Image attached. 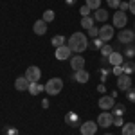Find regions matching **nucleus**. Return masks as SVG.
Listing matches in <instances>:
<instances>
[{
  "instance_id": "28",
  "label": "nucleus",
  "mask_w": 135,
  "mask_h": 135,
  "mask_svg": "<svg viewBox=\"0 0 135 135\" xmlns=\"http://www.w3.org/2000/svg\"><path fill=\"white\" fill-rule=\"evenodd\" d=\"M56 18V15H54V11L52 9H47V11H43V16H42V20L43 22H47V23H51L52 20Z\"/></svg>"
},
{
  "instance_id": "20",
  "label": "nucleus",
  "mask_w": 135,
  "mask_h": 135,
  "mask_svg": "<svg viewBox=\"0 0 135 135\" xmlns=\"http://www.w3.org/2000/svg\"><path fill=\"white\" fill-rule=\"evenodd\" d=\"M94 23H95V20H94V16L90 15V16H81V27L83 29H92L94 27Z\"/></svg>"
},
{
  "instance_id": "22",
  "label": "nucleus",
  "mask_w": 135,
  "mask_h": 135,
  "mask_svg": "<svg viewBox=\"0 0 135 135\" xmlns=\"http://www.w3.org/2000/svg\"><path fill=\"white\" fill-rule=\"evenodd\" d=\"M121 135H135V123H124L121 128Z\"/></svg>"
},
{
  "instance_id": "25",
  "label": "nucleus",
  "mask_w": 135,
  "mask_h": 135,
  "mask_svg": "<svg viewBox=\"0 0 135 135\" xmlns=\"http://www.w3.org/2000/svg\"><path fill=\"white\" fill-rule=\"evenodd\" d=\"M88 45H90L92 51H101V47L104 45V42L101 40V38H92V42L88 43Z\"/></svg>"
},
{
  "instance_id": "19",
  "label": "nucleus",
  "mask_w": 135,
  "mask_h": 135,
  "mask_svg": "<svg viewBox=\"0 0 135 135\" xmlns=\"http://www.w3.org/2000/svg\"><path fill=\"white\" fill-rule=\"evenodd\" d=\"M94 20H95V22H106V20H108V11L103 9V7L95 9V11H94Z\"/></svg>"
},
{
  "instance_id": "36",
  "label": "nucleus",
  "mask_w": 135,
  "mask_h": 135,
  "mask_svg": "<svg viewBox=\"0 0 135 135\" xmlns=\"http://www.w3.org/2000/svg\"><path fill=\"white\" fill-rule=\"evenodd\" d=\"M126 97H128V101H132V103H135V88L132 86L128 92H126Z\"/></svg>"
},
{
  "instance_id": "21",
  "label": "nucleus",
  "mask_w": 135,
  "mask_h": 135,
  "mask_svg": "<svg viewBox=\"0 0 135 135\" xmlns=\"http://www.w3.org/2000/svg\"><path fill=\"white\" fill-rule=\"evenodd\" d=\"M65 42H67V38H65L63 34H56V36H52V40H51V43H52L54 49H58V47L65 45Z\"/></svg>"
},
{
  "instance_id": "41",
  "label": "nucleus",
  "mask_w": 135,
  "mask_h": 135,
  "mask_svg": "<svg viewBox=\"0 0 135 135\" xmlns=\"http://www.w3.org/2000/svg\"><path fill=\"white\" fill-rule=\"evenodd\" d=\"M128 4H130V11L133 13V16H135V0H128Z\"/></svg>"
},
{
  "instance_id": "32",
  "label": "nucleus",
  "mask_w": 135,
  "mask_h": 135,
  "mask_svg": "<svg viewBox=\"0 0 135 135\" xmlns=\"http://www.w3.org/2000/svg\"><path fill=\"white\" fill-rule=\"evenodd\" d=\"M79 13H81V16H90V15H92V9L85 4V6H81V7H79Z\"/></svg>"
},
{
  "instance_id": "26",
  "label": "nucleus",
  "mask_w": 135,
  "mask_h": 135,
  "mask_svg": "<svg viewBox=\"0 0 135 135\" xmlns=\"http://www.w3.org/2000/svg\"><path fill=\"white\" fill-rule=\"evenodd\" d=\"M123 56H126V58H135V43H130V45H126L124 52H123Z\"/></svg>"
},
{
  "instance_id": "27",
  "label": "nucleus",
  "mask_w": 135,
  "mask_h": 135,
  "mask_svg": "<svg viewBox=\"0 0 135 135\" xmlns=\"http://www.w3.org/2000/svg\"><path fill=\"white\" fill-rule=\"evenodd\" d=\"M124 112H126V106H124V104H115L112 114H114V117H123Z\"/></svg>"
},
{
  "instance_id": "7",
  "label": "nucleus",
  "mask_w": 135,
  "mask_h": 135,
  "mask_svg": "<svg viewBox=\"0 0 135 135\" xmlns=\"http://www.w3.org/2000/svg\"><path fill=\"white\" fill-rule=\"evenodd\" d=\"M114 32H115V27L114 25H101L99 27V38L103 40L104 43H108V40H112L114 38Z\"/></svg>"
},
{
  "instance_id": "6",
  "label": "nucleus",
  "mask_w": 135,
  "mask_h": 135,
  "mask_svg": "<svg viewBox=\"0 0 135 135\" xmlns=\"http://www.w3.org/2000/svg\"><path fill=\"white\" fill-rule=\"evenodd\" d=\"M25 78H27L31 83H38V81H40V78H42V70H40V67L31 65L29 69H25Z\"/></svg>"
},
{
  "instance_id": "3",
  "label": "nucleus",
  "mask_w": 135,
  "mask_h": 135,
  "mask_svg": "<svg viewBox=\"0 0 135 135\" xmlns=\"http://www.w3.org/2000/svg\"><path fill=\"white\" fill-rule=\"evenodd\" d=\"M117 40L123 45H130V43H135V31L132 29H121L119 34H117Z\"/></svg>"
},
{
  "instance_id": "40",
  "label": "nucleus",
  "mask_w": 135,
  "mask_h": 135,
  "mask_svg": "<svg viewBox=\"0 0 135 135\" xmlns=\"http://www.w3.org/2000/svg\"><path fill=\"white\" fill-rule=\"evenodd\" d=\"M97 92H99V94H104V92H106V86H104V83H99V86H97Z\"/></svg>"
},
{
  "instance_id": "33",
  "label": "nucleus",
  "mask_w": 135,
  "mask_h": 135,
  "mask_svg": "<svg viewBox=\"0 0 135 135\" xmlns=\"http://www.w3.org/2000/svg\"><path fill=\"white\" fill-rule=\"evenodd\" d=\"M110 72H112V70H108V69H104V67L99 69V74H101V83L106 81V78H108V74H110Z\"/></svg>"
},
{
  "instance_id": "38",
  "label": "nucleus",
  "mask_w": 135,
  "mask_h": 135,
  "mask_svg": "<svg viewBox=\"0 0 135 135\" xmlns=\"http://www.w3.org/2000/svg\"><path fill=\"white\" fill-rule=\"evenodd\" d=\"M119 11H130V4L128 2H121V6H119Z\"/></svg>"
},
{
  "instance_id": "31",
  "label": "nucleus",
  "mask_w": 135,
  "mask_h": 135,
  "mask_svg": "<svg viewBox=\"0 0 135 135\" xmlns=\"http://www.w3.org/2000/svg\"><path fill=\"white\" fill-rule=\"evenodd\" d=\"M4 135H18V130L15 126H4Z\"/></svg>"
},
{
  "instance_id": "43",
  "label": "nucleus",
  "mask_w": 135,
  "mask_h": 135,
  "mask_svg": "<svg viewBox=\"0 0 135 135\" xmlns=\"http://www.w3.org/2000/svg\"><path fill=\"white\" fill-rule=\"evenodd\" d=\"M104 135H114V133H104Z\"/></svg>"
},
{
  "instance_id": "1",
  "label": "nucleus",
  "mask_w": 135,
  "mask_h": 135,
  "mask_svg": "<svg viewBox=\"0 0 135 135\" xmlns=\"http://www.w3.org/2000/svg\"><path fill=\"white\" fill-rule=\"evenodd\" d=\"M67 42H69L67 45L70 47V51L74 54H81V52H85L88 49V36L83 34V32H74Z\"/></svg>"
},
{
  "instance_id": "8",
  "label": "nucleus",
  "mask_w": 135,
  "mask_h": 135,
  "mask_svg": "<svg viewBox=\"0 0 135 135\" xmlns=\"http://www.w3.org/2000/svg\"><path fill=\"white\" fill-rule=\"evenodd\" d=\"M56 60H60V61H65V60H70L74 56V52L70 51V47L69 45H61V47H58L56 49Z\"/></svg>"
},
{
  "instance_id": "34",
  "label": "nucleus",
  "mask_w": 135,
  "mask_h": 135,
  "mask_svg": "<svg viewBox=\"0 0 135 135\" xmlns=\"http://www.w3.org/2000/svg\"><path fill=\"white\" fill-rule=\"evenodd\" d=\"M88 38H99V29L94 25L92 29H88Z\"/></svg>"
},
{
  "instance_id": "18",
  "label": "nucleus",
  "mask_w": 135,
  "mask_h": 135,
  "mask_svg": "<svg viewBox=\"0 0 135 135\" xmlns=\"http://www.w3.org/2000/svg\"><path fill=\"white\" fill-rule=\"evenodd\" d=\"M29 94H32V95H40L42 92H45V85H42L40 81L38 83H31L29 85V90H27Z\"/></svg>"
},
{
  "instance_id": "4",
  "label": "nucleus",
  "mask_w": 135,
  "mask_h": 135,
  "mask_svg": "<svg viewBox=\"0 0 135 135\" xmlns=\"http://www.w3.org/2000/svg\"><path fill=\"white\" fill-rule=\"evenodd\" d=\"M97 124L99 128H110L114 126V114L112 112H101L97 117Z\"/></svg>"
},
{
  "instance_id": "14",
  "label": "nucleus",
  "mask_w": 135,
  "mask_h": 135,
  "mask_svg": "<svg viewBox=\"0 0 135 135\" xmlns=\"http://www.w3.org/2000/svg\"><path fill=\"white\" fill-rule=\"evenodd\" d=\"M70 69H74V72H76V70H81V69H85V58H83V56L74 54L72 58H70Z\"/></svg>"
},
{
  "instance_id": "30",
  "label": "nucleus",
  "mask_w": 135,
  "mask_h": 135,
  "mask_svg": "<svg viewBox=\"0 0 135 135\" xmlns=\"http://www.w3.org/2000/svg\"><path fill=\"white\" fill-rule=\"evenodd\" d=\"M121 2H123V0H106V6H108V7H110V9H119V6H121Z\"/></svg>"
},
{
  "instance_id": "24",
  "label": "nucleus",
  "mask_w": 135,
  "mask_h": 135,
  "mask_svg": "<svg viewBox=\"0 0 135 135\" xmlns=\"http://www.w3.org/2000/svg\"><path fill=\"white\" fill-rule=\"evenodd\" d=\"M123 72L128 74V76H132V74L135 72V63L130 60V61H124L123 63Z\"/></svg>"
},
{
  "instance_id": "12",
  "label": "nucleus",
  "mask_w": 135,
  "mask_h": 135,
  "mask_svg": "<svg viewBox=\"0 0 135 135\" xmlns=\"http://www.w3.org/2000/svg\"><path fill=\"white\" fill-rule=\"evenodd\" d=\"M65 124L70 126V128H78V126H81V119H79L78 112H67V115H65Z\"/></svg>"
},
{
  "instance_id": "17",
  "label": "nucleus",
  "mask_w": 135,
  "mask_h": 135,
  "mask_svg": "<svg viewBox=\"0 0 135 135\" xmlns=\"http://www.w3.org/2000/svg\"><path fill=\"white\" fill-rule=\"evenodd\" d=\"M108 63H110L112 67H115V65H123V63H124V56H123L121 52L114 51L112 54H110V58H108Z\"/></svg>"
},
{
  "instance_id": "13",
  "label": "nucleus",
  "mask_w": 135,
  "mask_h": 135,
  "mask_svg": "<svg viewBox=\"0 0 135 135\" xmlns=\"http://www.w3.org/2000/svg\"><path fill=\"white\" fill-rule=\"evenodd\" d=\"M29 85H31V81H29L25 76H20V78L15 79V88H16L18 92H25V90H29Z\"/></svg>"
},
{
  "instance_id": "16",
  "label": "nucleus",
  "mask_w": 135,
  "mask_h": 135,
  "mask_svg": "<svg viewBox=\"0 0 135 135\" xmlns=\"http://www.w3.org/2000/svg\"><path fill=\"white\" fill-rule=\"evenodd\" d=\"M32 31H34V34H38V36H43V34L47 32V22H43L42 18L36 20L34 25H32Z\"/></svg>"
},
{
  "instance_id": "29",
  "label": "nucleus",
  "mask_w": 135,
  "mask_h": 135,
  "mask_svg": "<svg viewBox=\"0 0 135 135\" xmlns=\"http://www.w3.org/2000/svg\"><path fill=\"white\" fill-rule=\"evenodd\" d=\"M85 4H86L92 11H95V9L101 7V0H85Z\"/></svg>"
},
{
  "instance_id": "5",
  "label": "nucleus",
  "mask_w": 135,
  "mask_h": 135,
  "mask_svg": "<svg viewBox=\"0 0 135 135\" xmlns=\"http://www.w3.org/2000/svg\"><path fill=\"white\" fill-rule=\"evenodd\" d=\"M132 88V76H128V74H121L119 78H117V90H121V92H128Z\"/></svg>"
},
{
  "instance_id": "39",
  "label": "nucleus",
  "mask_w": 135,
  "mask_h": 135,
  "mask_svg": "<svg viewBox=\"0 0 135 135\" xmlns=\"http://www.w3.org/2000/svg\"><path fill=\"white\" fill-rule=\"evenodd\" d=\"M49 104H51V101H49L47 97H43L42 99V108H49Z\"/></svg>"
},
{
  "instance_id": "44",
  "label": "nucleus",
  "mask_w": 135,
  "mask_h": 135,
  "mask_svg": "<svg viewBox=\"0 0 135 135\" xmlns=\"http://www.w3.org/2000/svg\"><path fill=\"white\" fill-rule=\"evenodd\" d=\"M79 135H83V133H79Z\"/></svg>"
},
{
  "instance_id": "42",
  "label": "nucleus",
  "mask_w": 135,
  "mask_h": 135,
  "mask_svg": "<svg viewBox=\"0 0 135 135\" xmlns=\"http://www.w3.org/2000/svg\"><path fill=\"white\" fill-rule=\"evenodd\" d=\"M65 4H67V6H74V4H76V0H65Z\"/></svg>"
},
{
  "instance_id": "15",
  "label": "nucleus",
  "mask_w": 135,
  "mask_h": 135,
  "mask_svg": "<svg viewBox=\"0 0 135 135\" xmlns=\"http://www.w3.org/2000/svg\"><path fill=\"white\" fill-rule=\"evenodd\" d=\"M72 78H74V81H78L79 85H85V83H88V79H90V74L86 72L85 69H81V70H76Z\"/></svg>"
},
{
  "instance_id": "9",
  "label": "nucleus",
  "mask_w": 135,
  "mask_h": 135,
  "mask_svg": "<svg viewBox=\"0 0 135 135\" xmlns=\"http://www.w3.org/2000/svg\"><path fill=\"white\" fill-rule=\"evenodd\" d=\"M126 23H128V16H126V13L117 9L114 13V27H117V29H124Z\"/></svg>"
},
{
  "instance_id": "23",
  "label": "nucleus",
  "mask_w": 135,
  "mask_h": 135,
  "mask_svg": "<svg viewBox=\"0 0 135 135\" xmlns=\"http://www.w3.org/2000/svg\"><path fill=\"white\" fill-rule=\"evenodd\" d=\"M112 52H114V47H112L110 43H104L103 47H101V51H99V54H101V58H104V60H108Z\"/></svg>"
},
{
  "instance_id": "11",
  "label": "nucleus",
  "mask_w": 135,
  "mask_h": 135,
  "mask_svg": "<svg viewBox=\"0 0 135 135\" xmlns=\"http://www.w3.org/2000/svg\"><path fill=\"white\" fill-rule=\"evenodd\" d=\"M97 104H99V108H101L103 112H108V110H112L115 106V99L112 95H106V94H104L103 97H99V103Z\"/></svg>"
},
{
  "instance_id": "10",
  "label": "nucleus",
  "mask_w": 135,
  "mask_h": 135,
  "mask_svg": "<svg viewBox=\"0 0 135 135\" xmlns=\"http://www.w3.org/2000/svg\"><path fill=\"white\" fill-rule=\"evenodd\" d=\"M97 128H99L97 123H94V121H85V123H81V126H79V132L83 135H95Z\"/></svg>"
},
{
  "instance_id": "2",
  "label": "nucleus",
  "mask_w": 135,
  "mask_h": 135,
  "mask_svg": "<svg viewBox=\"0 0 135 135\" xmlns=\"http://www.w3.org/2000/svg\"><path fill=\"white\" fill-rule=\"evenodd\" d=\"M61 90H63V79H60V78H51L45 83V92L49 95H58Z\"/></svg>"
},
{
  "instance_id": "37",
  "label": "nucleus",
  "mask_w": 135,
  "mask_h": 135,
  "mask_svg": "<svg viewBox=\"0 0 135 135\" xmlns=\"http://www.w3.org/2000/svg\"><path fill=\"white\" fill-rule=\"evenodd\" d=\"M114 126H119V128H123V126H124V121H123V117H114Z\"/></svg>"
},
{
  "instance_id": "35",
  "label": "nucleus",
  "mask_w": 135,
  "mask_h": 135,
  "mask_svg": "<svg viewBox=\"0 0 135 135\" xmlns=\"http://www.w3.org/2000/svg\"><path fill=\"white\" fill-rule=\"evenodd\" d=\"M112 74L117 76V78H119L121 74H124V72H123V65H115V67H112Z\"/></svg>"
}]
</instances>
